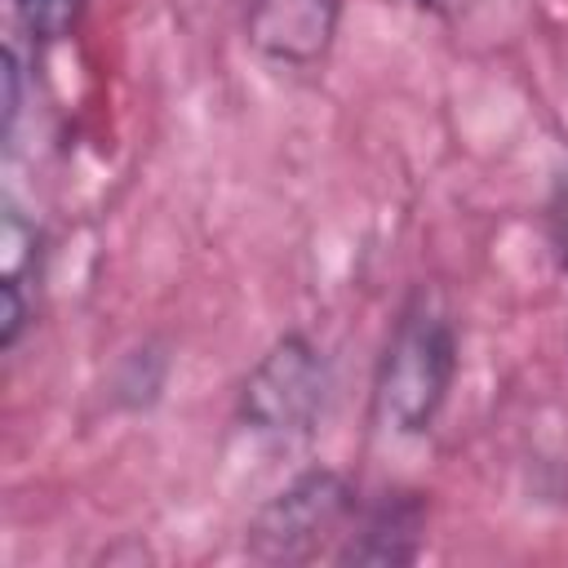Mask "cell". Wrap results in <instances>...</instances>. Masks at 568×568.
<instances>
[{
  "label": "cell",
  "mask_w": 568,
  "mask_h": 568,
  "mask_svg": "<svg viewBox=\"0 0 568 568\" xmlns=\"http://www.w3.org/2000/svg\"><path fill=\"white\" fill-rule=\"evenodd\" d=\"M457 377V328L435 293H413L399 311L377 373H373V413L395 435H426Z\"/></svg>",
  "instance_id": "obj_1"
},
{
  "label": "cell",
  "mask_w": 568,
  "mask_h": 568,
  "mask_svg": "<svg viewBox=\"0 0 568 568\" xmlns=\"http://www.w3.org/2000/svg\"><path fill=\"white\" fill-rule=\"evenodd\" d=\"M355 510L359 493L346 475L328 466L302 470L253 510L244 528V550L257 564H306L346 537Z\"/></svg>",
  "instance_id": "obj_2"
},
{
  "label": "cell",
  "mask_w": 568,
  "mask_h": 568,
  "mask_svg": "<svg viewBox=\"0 0 568 568\" xmlns=\"http://www.w3.org/2000/svg\"><path fill=\"white\" fill-rule=\"evenodd\" d=\"M328 399V364L306 333H284L240 386V422L257 435L306 439Z\"/></svg>",
  "instance_id": "obj_3"
},
{
  "label": "cell",
  "mask_w": 568,
  "mask_h": 568,
  "mask_svg": "<svg viewBox=\"0 0 568 568\" xmlns=\"http://www.w3.org/2000/svg\"><path fill=\"white\" fill-rule=\"evenodd\" d=\"M337 22V0H248L244 9L248 44L280 67H315L333 49Z\"/></svg>",
  "instance_id": "obj_4"
},
{
  "label": "cell",
  "mask_w": 568,
  "mask_h": 568,
  "mask_svg": "<svg viewBox=\"0 0 568 568\" xmlns=\"http://www.w3.org/2000/svg\"><path fill=\"white\" fill-rule=\"evenodd\" d=\"M426 541V506L417 493H386L359 506L346 537L337 541V564H413Z\"/></svg>",
  "instance_id": "obj_5"
},
{
  "label": "cell",
  "mask_w": 568,
  "mask_h": 568,
  "mask_svg": "<svg viewBox=\"0 0 568 568\" xmlns=\"http://www.w3.org/2000/svg\"><path fill=\"white\" fill-rule=\"evenodd\" d=\"M36 253H40L36 222H27L13 200H4V217H0V262H4V280H0V284L27 288V275H36Z\"/></svg>",
  "instance_id": "obj_6"
},
{
  "label": "cell",
  "mask_w": 568,
  "mask_h": 568,
  "mask_svg": "<svg viewBox=\"0 0 568 568\" xmlns=\"http://www.w3.org/2000/svg\"><path fill=\"white\" fill-rule=\"evenodd\" d=\"M13 13L31 40H67L84 13V0H13Z\"/></svg>",
  "instance_id": "obj_7"
},
{
  "label": "cell",
  "mask_w": 568,
  "mask_h": 568,
  "mask_svg": "<svg viewBox=\"0 0 568 568\" xmlns=\"http://www.w3.org/2000/svg\"><path fill=\"white\" fill-rule=\"evenodd\" d=\"M550 244H555V257L559 266L568 271V164L550 191Z\"/></svg>",
  "instance_id": "obj_8"
},
{
  "label": "cell",
  "mask_w": 568,
  "mask_h": 568,
  "mask_svg": "<svg viewBox=\"0 0 568 568\" xmlns=\"http://www.w3.org/2000/svg\"><path fill=\"white\" fill-rule=\"evenodd\" d=\"M0 80H4V138H9L13 124H18V111H22V62H18V49L13 44L4 49Z\"/></svg>",
  "instance_id": "obj_9"
},
{
  "label": "cell",
  "mask_w": 568,
  "mask_h": 568,
  "mask_svg": "<svg viewBox=\"0 0 568 568\" xmlns=\"http://www.w3.org/2000/svg\"><path fill=\"white\" fill-rule=\"evenodd\" d=\"M422 9H430V13H457V9H466V0H417Z\"/></svg>",
  "instance_id": "obj_10"
}]
</instances>
